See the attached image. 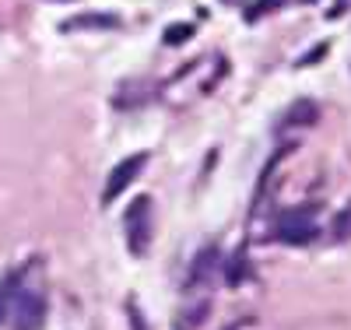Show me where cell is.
<instances>
[{"mask_svg": "<svg viewBox=\"0 0 351 330\" xmlns=\"http://www.w3.org/2000/svg\"><path fill=\"white\" fill-rule=\"evenodd\" d=\"M8 316V292H0V320Z\"/></svg>", "mask_w": 351, "mask_h": 330, "instance_id": "52a82bcc", "label": "cell"}, {"mask_svg": "<svg viewBox=\"0 0 351 330\" xmlns=\"http://www.w3.org/2000/svg\"><path fill=\"white\" fill-rule=\"evenodd\" d=\"M193 36V25H172L165 28V43L169 46H180V39H190Z\"/></svg>", "mask_w": 351, "mask_h": 330, "instance_id": "5b68a950", "label": "cell"}, {"mask_svg": "<svg viewBox=\"0 0 351 330\" xmlns=\"http://www.w3.org/2000/svg\"><path fill=\"white\" fill-rule=\"evenodd\" d=\"M278 4H281V0H256V4L250 8V21H256L263 11H271V8H278Z\"/></svg>", "mask_w": 351, "mask_h": 330, "instance_id": "8992f818", "label": "cell"}, {"mask_svg": "<svg viewBox=\"0 0 351 330\" xmlns=\"http://www.w3.org/2000/svg\"><path fill=\"white\" fill-rule=\"evenodd\" d=\"M278 239L281 243H309V239H316V218H313L309 207L285 211L278 218Z\"/></svg>", "mask_w": 351, "mask_h": 330, "instance_id": "6da1fadb", "label": "cell"}, {"mask_svg": "<svg viewBox=\"0 0 351 330\" xmlns=\"http://www.w3.org/2000/svg\"><path fill=\"white\" fill-rule=\"evenodd\" d=\"M144 165H148V155H144V152H137V155L123 158L120 165H116V169L109 172L106 190H102V200H106V204H112L116 197H120V193L127 190V183H134V179H137V172H141Z\"/></svg>", "mask_w": 351, "mask_h": 330, "instance_id": "277c9868", "label": "cell"}, {"mask_svg": "<svg viewBox=\"0 0 351 330\" xmlns=\"http://www.w3.org/2000/svg\"><path fill=\"white\" fill-rule=\"evenodd\" d=\"M11 316H14V330H39L46 320V298L39 292H18Z\"/></svg>", "mask_w": 351, "mask_h": 330, "instance_id": "7a4b0ae2", "label": "cell"}, {"mask_svg": "<svg viewBox=\"0 0 351 330\" xmlns=\"http://www.w3.org/2000/svg\"><path fill=\"white\" fill-rule=\"evenodd\" d=\"M152 200L148 197H137L134 204H130V211H127V239H130V250L134 253H144V246H148V239H152Z\"/></svg>", "mask_w": 351, "mask_h": 330, "instance_id": "3957f363", "label": "cell"}]
</instances>
